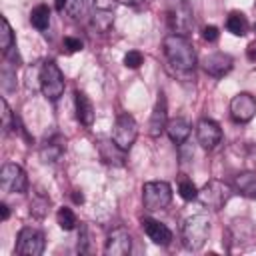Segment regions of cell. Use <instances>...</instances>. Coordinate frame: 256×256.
Instances as JSON below:
<instances>
[{
	"label": "cell",
	"instance_id": "836d02e7",
	"mask_svg": "<svg viewBox=\"0 0 256 256\" xmlns=\"http://www.w3.org/2000/svg\"><path fill=\"white\" fill-rule=\"evenodd\" d=\"M218 36H220V32H218L216 26L210 24V26H204V28H202V38H204L206 42H216Z\"/></svg>",
	"mask_w": 256,
	"mask_h": 256
},
{
	"label": "cell",
	"instance_id": "ba28073f",
	"mask_svg": "<svg viewBox=\"0 0 256 256\" xmlns=\"http://www.w3.org/2000/svg\"><path fill=\"white\" fill-rule=\"evenodd\" d=\"M136 136H138L136 120L130 114H118L116 122H114V128H112V140L124 152H128L132 148V144L136 142Z\"/></svg>",
	"mask_w": 256,
	"mask_h": 256
},
{
	"label": "cell",
	"instance_id": "ffe728a7",
	"mask_svg": "<svg viewBox=\"0 0 256 256\" xmlns=\"http://www.w3.org/2000/svg\"><path fill=\"white\" fill-rule=\"evenodd\" d=\"M232 188L246 198H256V172H240L234 178Z\"/></svg>",
	"mask_w": 256,
	"mask_h": 256
},
{
	"label": "cell",
	"instance_id": "2e32d148",
	"mask_svg": "<svg viewBox=\"0 0 256 256\" xmlns=\"http://www.w3.org/2000/svg\"><path fill=\"white\" fill-rule=\"evenodd\" d=\"M66 150V138H62L60 134H54L52 138L44 140V144L40 146V158L46 162V164H52V162H58L60 156L64 154Z\"/></svg>",
	"mask_w": 256,
	"mask_h": 256
},
{
	"label": "cell",
	"instance_id": "277c9868",
	"mask_svg": "<svg viewBox=\"0 0 256 256\" xmlns=\"http://www.w3.org/2000/svg\"><path fill=\"white\" fill-rule=\"evenodd\" d=\"M64 76L58 68V64L54 60H46L40 68V88H42V94L50 100V102H56L62 94H64Z\"/></svg>",
	"mask_w": 256,
	"mask_h": 256
},
{
	"label": "cell",
	"instance_id": "4316f807",
	"mask_svg": "<svg viewBox=\"0 0 256 256\" xmlns=\"http://www.w3.org/2000/svg\"><path fill=\"white\" fill-rule=\"evenodd\" d=\"M230 234H232V238L234 240H248L250 238V234H252V226H250V222L248 220H234L232 222V228H230Z\"/></svg>",
	"mask_w": 256,
	"mask_h": 256
},
{
	"label": "cell",
	"instance_id": "f546056e",
	"mask_svg": "<svg viewBox=\"0 0 256 256\" xmlns=\"http://www.w3.org/2000/svg\"><path fill=\"white\" fill-rule=\"evenodd\" d=\"M48 204H50V198H46V196L38 194V196L30 202V214H34V216L42 218V216L48 212Z\"/></svg>",
	"mask_w": 256,
	"mask_h": 256
},
{
	"label": "cell",
	"instance_id": "52a82bcc",
	"mask_svg": "<svg viewBox=\"0 0 256 256\" xmlns=\"http://www.w3.org/2000/svg\"><path fill=\"white\" fill-rule=\"evenodd\" d=\"M46 246V238L44 232L34 228V226H24L18 232V240H16V254L20 256H40L44 252Z\"/></svg>",
	"mask_w": 256,
	"mask_h": 256
},
{
	"label": "cell",
	"instance_id": "d590c367",
	"mask_svg": "<svg viewBox=\"0 0 256 256\" xmlns=\"http://www.w3.org/2000/svg\"><path fill=\"white\" fill-rule=\"evenodd\" d=\"M114 2H116V0H94V8H100V10H114Z\"/></svg>",
	"mask_w": 256,
	"mask_h": 256
},
{
	"label": "cell",
	"instance_id": "1f68e13d",
	"mask_svg": "<svg viewBox=\"0 0 256 256\" xmlns=\"http://www.w3.org/2000/svg\"><path fill=\"white\" fill-rule=\"evenodd\" d=\"M64 48L68 54H74V52H80L84 48V42L80 38H74V36H66L64 38Z\"/></svg>",
	"mask_w": 256,
	"mask_h": 256
},
{
	"label": "cell",
	"instance_id": "603a6c76",
	"mask_svg": "<svg viewBox=\"0 0 256 256\" xmlns=\"http://www.w3.org/2000/svg\"><path fill=\"white\" fill-rule=\"evenodd\" d=\"M90 6H92V0H66L64 12H66L72 20H80V18L88 16Z\"/></svg>",
	"mask_w": 256,
	"mask_h": 256
},
{
	"label": "cell",
	"instance_id": "ab89813d",
	"mask_svg": "<svg viewBox=\"0 0 256 256\" xmlns=\"http://www.w3.org/2000/svg\"><path fill=\"white\" fill-rule=\"evenodd\" d=\"M72 198H74V202H78V204H82V202H84V196H82L80 192H74V194H72Z\"/></svg>",
	"mask_w": 256,
	"mask_h": 256
},
{
	"label": "cell",
	"instance_id": "60d3db41",
	"mask_svg": "<svg viewBox=\"0 0 256 256\" xmlns=\"http://www.w3.org/2000/svg\"><path fill=\"white\" fill-rule=\"evenodd\" d=\"M56 8H58L60 12H64V8H66V0H56Z\"/></svg>",
	"mask_w": 256,
	"mask_h": 256
},
{
	"label": "cell",
	"instance_id": "7c38bea8",
	"mask_svg": "<svg viewBox=\"0 0 256 256\" xmlns=\"http://www.w3.org/2000/svg\"><path fill=\"white\" fill-rule=\"evenodd\" d=\"M130 250H132V238L128 230L124 226L114 228L106 240V248H104L106 256H126L130 254Z\"/></svg>",
	"mask_w": 256,
	"mask_h": 256
},
{
	"label": "cell",
	"instance_id": "5b68a950",
	"mask_svg": "<svg viewBox=\"0 0 256 256\" xmlns=\"http://www.w3.org/2000/svg\"><path fill=\"white\" fill-rule=\"evenodd\" d=\"M232 194V186L222 182V180H210L206 182L200 190H198V200L202 202V206L210 208V210H220L224 208V204L228 202Z\"/></svg>",
	"mask_w": 256,
	"mask_h": 256
},
{
	"label": "cell",
	"instance_id": "f1b7e54d",
	"mask_svg": "<svg viewBox=\"0 0 256 256\" xmlns=\"http://www.w3.org/2000/svg\"><path fill=\"white\" fill-rule=\"evenodd\" d=\"M178 194L184 200H194V198H198V188H196V184L190 178H180V182H178Z\"/></svg>",
	"mask_w": 256,
	"mask_h": 256
},
{
	"label": "cell",
	"instance_id": "44dd1931",
	"mask_svg": "<svg viewBox=\"0 0 256 256\" xmlns=\"http://www.w3.org/2000/svg\"><path fill=\"white\" fill-rule=\"evenodd\" d=\"M226 28H228V32L230 34H234V36H244L246 32H248V20H246V16L242 14V12H230L228 14V18H226Z\"/></svg>",
	"mask_w": 256,
	"mask_h": 256
},
{
	"label": "cell",
	"instance_id": "74e56055",
	"mask_svg": "<svg viewBox=\"0 0 256 256\" xmlns=\"http://www.w3.org/2000/svg\"><path fill=\"white\" fill-rule=\"evenodd\" d=\"M116 2H120V4H126V6H140L144 0H116Z\"/></svg>",
	"mask_w": 256,
	"mask_h": 256
},
{
	"label": "cell",
	"instance_id": "d6986e66",
	"mask_svg": "<svg viewBox=\"0 0 256 256\" xmlns=\"http://www.w3.org/2000/svg\"><path fill=\"white\" fill-rule=\"evenodd\" d=\"M190 132H192V126H190V122L186 118L178 116V118L168 120V124H166V134L174 144H184L186 138L190 136Z\"/></svg>",
	"mask_w": 256,
	"mask_h": 256
},
{
	"label": "cell",
	"instance_id": "8fae6325",
	"mask_svg": "<svg viewBox=\"0 0 256 256\" xmlns=\"http://www.w3.org/2000/svg\"><path fill=\"white\" fill-rule=\"evenodd\" d=\"M196 138L202 148L212 150L222 142V128L218 126V122H214L210 118H202L196 124Z\"/></svg>",
	"mask_w": 256,
	"mask_h": 256
},
{
	"label": "cell",
	"instance_id": "e0dca14e",
	"mask_svg": "<svg viewBox=\"0 0 256 256\" xmlns=\"http://www.w3.org/2000/svg\"><path fill=\"white\" fill-rule=\"evenodd\" d=\"M98 152H100V158L106 164H110V166H124L126 152L114 140H100L98 142Z\"/></svg>",
	"mask_w": 256,
	"mask_h": 256
},
{
	"label": "cell",
	"instance_id": "d6a6232c",
	"mask_svg": "<svg viewBox=\"0 0 256 256\" xmlns=\"http://www.w3.org/2000/svg\"><path fill=\"white\" fill-rule=\"evenodd\" d=\"M12 118H14V112L10 110L6 98H2V130H4V132L10 130V120H12Z\"/></svg>",
	"mask_w": 256,
	"mask_h": 256
},
{
	"label": "cell",
	"instance_id": "d4e9b609",
	"mask_svg": "<svg viewBox=\"0 0 256 256\" xmlns=\"http://www.w3.org/2000/svg\"><path fill=\"white\" fill-rule=\"evenodd\" d=\"M14 48V32L10 28V22L6 16L0 18V50L6 54Z\"/></svg>",
	"mask_w": 256,
	"mask_h": 256
},
{
	"label": "cell",
	"instance_id": "cb8c5ba5",
	"mask_svg": "<svg viewBox=\"0 0 256 256\" xmlns=\"http://www.w3.org/2000/svg\"><path fill=\"white\" fill-rule=\"evenodd\" d=\"M114 10H100V8H94V14H92V28L96 32H106L112 22H114Z\"/></svg>",
	"mask_w": 256,
	"mask_h": 256
},
{
	"label": "cell",
	"instance_id": "6da1fadb",
	"mask_svg": "<svg viewBox=\"0 0 256 256\" xmlns=\"http://www.w3.org/2000/svg\"><path fill=\"white\" fill-rule=\"evenodd\" d=\"M164 56L176 72H192L196 66V52L184 34H168L164 38Z\"/></svg>",
	"mask_w": 256,
	"mask_h": 256
},
{
	"label": "cell",
	"instance_id": "9c48e42d",
	"mask_svg": "<svg viewBox=\"0 0 256 256\" xmlns=\"http://www.w3.org/2000/svg\"><path fill=\"white\" fill-rule=\"evenodd\" d=\"M0 186L8 194H24L28 190V178L22 166L18 164H4L0 170Z\"/></svg>",
	"mask_w": 256,
	"mask_h": 256
},
{
	"label": "cell",
	"instance_id": "3957f363",
	"mask_svg": "<svg viewBox=\"0 0 256 256\" xmlns=\"http://www.w3.org/2000/svg\"><path fill=\"white\" fill-rule=\"evenodd\" d=\"M172 202V186L164 180H150L142 186V204L150 212L164 210Z\"/></svg>",
	"mask_w": 256,
	"mask_h": 256
},
{
	"label": "cell",
	"instance_id": "83f0119b",
	"mask_svg": "<svg viewBox=\"0 0 256 256\" xmlns=\"http://www.w3.org/2000/svg\"><path fill=\"white\" fill-rule=\"evenodd\" d=\"M16 64H10V62H4V68H2V88L6 92H12L16 88V70H14Z\"/></svg>",
	"mask_w": 256,
	"mask_h": 256
},
{
	"label": "cell",
	"instance_id": "5bb4252c",
	"mask_svg": "<svg viewBox=\"0 0 256 256\" xmlns=\"http://www.w3.org/2000/svg\"><path fill=\"white\" fill-rule=\"evenodd\" d=\"M166 124H168L166 96H164V92H158V100L154 104V110H152V116H150V124H148L150 136H160L166 130Z\"/></svg>",
	"mask_w": 256,
	"mask_h": 256
},
{
	"label": "cell",
	"instance_id": "ac0fdd59",
	"mask_svg": "<svg viewBox=\"0 0 256 256\" xmlns=\"http://www.w3.org/2000/svg\"><path fill=\"white\" fill-rule=\"evenodd\" d=\"M74 106H76V118L80 120V124H84L86 128H90L94 124V104L90 102V98L84 92H76L74 94Z\"/></svg>",
	"mask_w": 256,
	"mask_h": 256
},
{
	"label": "cell",
	"instance_id": "4dcf8cb0",
	"mask_svg": "<svg viewBox=\"0 0 256 256\" xmlns=\"http://www.w3.org/2000/svg\"><path fill=\"white\" fill-rule=\"evenodd\" d=\"M142 62H144V56H142V52L140 50H128L126 54H124V66L126 68H140L142 66Z\"/></svg>",
	"mask_w": 256,
	"mask_h": 256
},
{
	"label": "cell",
	"instance_id": "7a4b0ae2",
	"mask_svg": "<svg viewBox=\"0 0 256 256\" xmlns=\"http://www.w3.org/2000/svg\"><path fill=\"white\" fill-rule=\"evenodd\" d=\"M210 234V220L204 214L190 216L182 226V244L186 250H200L206 244V238Z\"/></svg>",
	"mask_w": 256,
	"mask_h": 256
},
{
	"label": "cell",
	"instance_id": "b9f144b4",
	"mask_svg": "<svg viewBox=\"0 0 256 256\" xmlns=\"http://www.w3.org/2000/svg\"><path fill=\"white\" fill-rule=\"evenodd\" d=\"M248 154H250V158L256 160V146H250V148H248Z\"/></svg>",
	"mask_w": 256,
	"mask_h": 256
},
{
	"label": "cell",
	"instance_id": "484cf974",
	"mask_svg": "<svg viewBox=\"0 0 256 256\" xmlns=\"http://www.w3.org/2000/svg\"><path fill=\"white\" fill-rule=\"evenodd\" d=\"M56 220H58V224H60V228L62 230H74L76 228V224H78V220H76V214L70 210V208H66V206H62L58 212H56Z\"/></svg>",
	"mask_w": 256,
	"mask_h": 256
},
{
	"label": "cell",
	"instance_id": "f35d334b",
	"mask_svg": "<svg viewBox=\"0 0 256 256\" xmlns=\"http://www.w3.org/2000/svg\"><path fill=\"white\" fill-rule=\"evenodd\" d=\"M0 212H2V220H8V216H10V210H8V206L2 202L0 204Z\"/></svg>",
	"mask_w": 256,
	"mask_h": 256
},
{
	"label": "cell",
	"instance_id": "9a60e30c",
	"mask_svg": "<svg viewBox=\"0 0 256 256\" xmlns=\"http://www.w3.org/2000/svg\"><path fill=\"white\" fill-rule=\"evenodd\" d=\"M142 228H144L146 236H148L154 244H158V246H168V244L172 242V230H170L166 224L158 222V220L144 218V220H142Z\"/></svg>",
	"mask_w": 256,
	"mask_h": 256
},
{
	"label": "cell",
	"instance_id": "8992f818",
	"mask_svg": "<svg viewBox=\"0 0 256 256\" xmlns=\"http://www.w3.org/2000/svg\"><path fill=\"white\" fill-rule=\"evenodd\" d=\"M168 24L174 30V34H188L192 28V8L188 4V0H168Z\"/></svg>",
	"mask_w": 256,
	"mask_h": 256
},
{
	"label": "cell",
	"instance_id": "4fadbf2b",
	"mask_svg": "<svg viewBox=\"0 0 256 256\" xmlns=\"http://www.w3.org/2000/svg\"><path fill=\"white\" fill-rule=\"evenodd\" d=\"M232 64H234L232 56H228L224 52H212V54H208V56L202 58L204 72L210 74V76H214V78H222L224 74H228L232 70Z\"/></svg>",
	"mask_w": 256,
	"mask_h": 256
},
{
	"label": "cell",
	"instance_id": "7bdbcfd3",
	"mask_svg": "<svg viewBox=\"0 0 256 256\" xmlns=\"http://www.w3.org/2000/svg\"><path fill=\"white\" fill-rule=\"evenodd\" d=\"M254 32H256V24H254Z\"/></svg>",
	"mask_w": 256,
	"mask_h": 256
},
{
	"label": "cell",
	"instance_id": "7402d4cb",
	"mask_svg": "<svg viewBox=\"0 0 256 256\" xmlns=\"http://www.w3.org/2000/svg\"><path fill=\"white\" fill-rule=\"evenodd\" d=\"M30 22L36 30H48L50 26V8L46 4H38L30 12Z\"/></svg>",
	"mask_w": 256,
	"mask_h": 256
},
{
	"label": "cell",
	"instance_id": "30bf717a",
	"mask_svg": "<svg viewBox=\"0 0 256 256\" xmlns=\"http://www.w3.org/2000/svg\"><path fill=\"white\" fill-rule=\"evenodd\" d=\"M230 116L238 124H246L256 116V98L250 92H240L230 100Z\"/></svg>",
	"mask_w": 256,
	"mask_h": 256
},
{
	"label": "cell",
	"instance_id": "8d00e7d4",
	"mask_svg": "<svg viewBox=\"0 0 256 256\" xmlns=\"http://www.w3.org/2000/svg\"><path fill=\"white\" fill-rule=\"evenodd\" d=\"M246 56H248V60L256 62V42H250V44H248V48H246Z\"/></svg>",
	"mask_w": 256,
	"mask_h": 256
},
{
	"label": "cell",
	"instance_id": "e575fe53",
	"mask_svg": "<svg viewBox=\"0 0 256 256\" xmlns=\"http://www.w3.org/2000/svg\"><path fill=\"white\" fill-rule=\"evenodd\" d=\"M86 244H88V240H86V226L82 224V226H80V234H78V250H80V252H88Z\"/></svg>",
	"mask_w": 256,
	"mask_h": 256
}]
</instances>
